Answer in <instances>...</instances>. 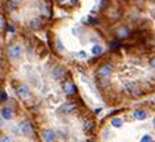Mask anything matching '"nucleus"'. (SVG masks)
<instances>
[{
    "mask_svg": "<svg viewBox=\"0 0 155 142\" xmlns=\"http://www.w3.org/2000/svg\"><path fill=\"white\" fill-rule=\"evenodd\" d=\"M8 31H10V32H14V31H15L14 27H11V25H8Z\"/></svg>",
    "mask_w": 155,
    "mask_h": 142,
    "instance_id": "23",
    "label": "nucleus"
},
{
    "mask_svg": "<svg viewBox=\"0 0 155 142\" xmlns=\"http://www.w3.org/2000/svg\"><path fill=\"white\" fill-rule=\"evenodd\" d=\"M77 56L81 57V59H84V57H85V52H78V53H77Z\"/></svg>",
    "mask_w": 155,
    "mask_h": 142,
    "instance_id": "21",
    "label": "nucleus"
},
{
    "mask_svg": "<svg viewBox=\"0 0 155 142\" xmlns=\"http://www.w3.org/2000/svg\"><path fill=\"white\" fill-rule=\"evenodd\" d=\"M20 131H21V134L31 137L32 135V125L29 124V121H21L20 123Z\"/></svg>",
    "mask_w": 155,
    "mask_h": 142,
    "instance_id": "3",
    "label": "nucleus"
},
{
    "mask_svg": "<svg viewBox=\"0 0 155 142\" xmlns=\"http://www.w3.org/2000/svg\"><path fill=\"white\" fill-rule=\"evenodd\" d=\"M74 2H76V0H73V3H74Z\"/></svg>",
    "mask_w": 155,
    "mask_h": 142,
    "instance_id": "27",
    "label": "nucleus"
},
{
    "mask_svg": "<svg viewBox=\"0 0 155 142\" xmlns=\"http://www.w3.org/2000/svg\"><path fill=\"white\" fill-rule=\"evenodd\" d=\"M17 95L21 98V99H28L29 98V89L25 84H20L17 86Z\"/></svg>",
    "mask_w": 155,
    "mask_h": 142,
    "instance_id": "4",
    "label": "nucleus"
},
{
    "mask_svg": "<svg viewBox=\"0 0 155 142\" xmlns=\"http://www.w3.org/2000/svg\"><path fill=\"white\" fill-rule=\"evenodd\" d=\"M59 2H64V0H59Z\"/></svg>",
    "mask_w": 155,
    "mask_h": 142,
    "instance_id": "26",
    "label": "nucleus"
},
{
    "mask_svg": "<svg viewBox=\"0 0 155 142\" xmlns=\"http://www.w3.org/2000/svg\"><path fill=\"white\" fill-rule=\"evenodd\" d=\"M91 53H92V56H99L101 53H104V46H101V45H94V46L91 47Z\"/></svg>",
    "mask_w": 155,
    "mask_h": 142,
    "instance_id": "12",
    "label": "nucleus"
},
{
    "mask_svg": "<svg viewBox=\"0 0 155 142\" xmlns=\"http://www.w3.org/2000/svg\"><path fill=\"white\" fill-rule=\"evenodd\" d=\"M41 27H42V22H41V20H32V21H31V28L39 29Z\"/></svg>",
    "mask_w": 155,
    "mask_h": 142,
    "instance_id": "15",
    "label": "nucleus"
},
{
    "mask_svg": "<svg viewBox=\"0 0 155 142\" xmlns=\"http://www.w3.org/2000/svg\"><path fill=\"white\" fill-rule=\"evenodd\" d=\"M63 91H64L66 95H73V93L76 92V85H74V82L73 81H66L63 84Z\"/></svg>",
    "mask_w": 155,
    "mask_h": 142,
    "instance_id": "7",
    "label": "nucleus"
},
{
    "mask_svg": "<svg viewBox=\"0 0 155 142\" xmlns=\"http://www.w3.org/2000/svg\"><path fill=\"white\" fill-rule=\"evenodd\" d=\"M0 142H11V138L10 135H0Z\"/></svg>",
    "mask_w": 155,
    "mask_h": 142,
    "instance_id": "17",
    "label": "nucleus"
},
{
    "mask_svg": "<svg viewBox=\"0 0 155 142\" xmlns=\"http://www.w3.org/2000/svg\"><path fill=\"white\" fill-rule=\"evenodd\" d=\"M42 139L43 142H54V139H56V135H54V132L52 131V130H43L42 131Z\"/></svg>",
    "mask_w": 155,
    "mask_h": 142,
    "instance_id": "6",
    "label": "nucleus"
},
{
    "mask_svg": "<svg viewBox=\"0 0 155 142\" xmlns=\"http://www.w3.org/2000/svg\"><path fill=\"white\" fill-rule=\"evenodd\" d=\"M110 74H112V66L108 63L101 64L99 68H98V71H97L98 78H101V79H108L109 77H110Z\"/></svg>",
    "mask_w": 155,
    "mask_h": 142,
    "instance_id": "1",
    "label": "nucleus"
},
{
    "mask_svg": "<svg viewBox=\"0 0 155 142\" xmlns=\"http://www.w3.org/2000/svg\"><path fill=\"white\" fill-rule=\"evenodd\" d=\"M0 116H2L3 120H11L13 116H14V111H13V109L10 106H3L2 110H0Z\"/></svg>",
    "mask_w": 155,
    "mask_h": 142,
    "instance_id": "5",
    "label": "nucleus"
},
{
    "mask_svg": "<svg viewBox=\"0 0 155 142\" xmlns=\"http://www.w3.org/2000/svg\"><path fill=\"white\" fill-rule=\"evenodd\" d=\"M129 34H130V31H129V28H126V27H120L117 31H116V36L117 38H127L129 36Z\"/></svg>",
    "mask_w": 155,
    "mask_h": 142,
    "instance_id": "11",
    "label": "nucleus"
},
{
    "mask_svg": "<svg viewBox=\"0 0 155 142\" xmlns=\"http://www.w3.org/2000/svg\"><path fill=\"white\" fill-rule=\"evenodd\" d=\"M76 109L74 107V105L73 103H63L60 107L58 109V113H60V114H69L70 111H73Z\"/></svg>",
    "mask_w": 155,
    "mask_h": 142,
    "instance_id": "8",
    "label": "nucleus"
},
{
    "mask_svg": "<svg viewBox=\"0 0 155 142\" xmlns=\"http://www.w3.org/2000/svg\"><path fill=\"white\" fill-rule=\"evenodd\" d=\"M124 88H126V91H127V93L129 95H131V96H137L138 93V88H137V85L136 84H133V82H127L126 85H124Z\"/></svg>",
    "mask_w": 155,
    "mask_h": 142,
    "instance_id": "9",
    "label": "nucleus"
},
{
    "mask_svg": "<svg viewBox=\"0 0 155 142\" xmlns=\"http://www.w3.org/2000/svg\"><path fill=\"white\" fill-rule=\"evenodd\" d=\"M150 66H151V68H155V57L152 59L151 61H150Z\"/></svg>",
    "mask_w": 155,
    "mask_h": 142,
    "instance_id": "22",
    "label": "nucleus"
},
{
    "mask_svg": "<svg viewBox=\"0 0 155 142\" xmlns=\"http://www.w3.org/2000/svg\"><path fill=\"white\" fill-rule=\"evenodd\" d=\"M140 142H152V138H151V135H148V134L143 135V138L140 139Z\"/></svg>",
    "mask_w": 155,
    "mask_h": 142,
    "instance_id": "16",
    "label": "nucleus"
},
{
    "mask_svg": "<svg viewBox=\"0 0 155 142\" xmlns=\"http://www.w3.org/2000/svg\"><path fill=\"white\" fill-rule=\"evenodd\" d=\"M4 25H6V22H4V18L2 17V15H0V31H3Z\"/></svg>",
    "mask_w": 155,
    "mask_h": 142,
    "instance_id": "19",
    "label": "nucleus"
},
{
    "mask_svg": "<svg viewBox=\"0 0 155 142\" xmlns=\"http://www.w3.org/2000/svg\"><path fill=\"white\" fill-rule=\"evenodd\" d=\"M63 73H64L63 67H54V68H53V73H52V75H53L54 79H59L61 75H63Z\"/></svg>",
    "mask_w": 155,
    "mask_h": 142,
    "instance_id": "13",
    "label": "nucleus"
},
{
    "mask_svg": "<svg viewBox=\"0 0 155 142\" xmlns=\"http://www.w3.org/2000/svg\"><path fill=\"white\" fill-rule=\"evenodd\" d=\"M0 99H2V100L7 99V95H6V92H2V93H0Z\"/></svg>",
    "mask_w": 155,
    "mask_h": 142,
    "instance_id": "20",
    "label": "nucleus"
},
{
    "mask_svg": "<svg viewBox=\"0 0 155 142\" xmlns=\"http://www.w3.org/2000/svg\"><path fill=\"white\" fill-rule=\"evenodd\" d=\"M7 54H8V57H10L11 60H17V59H20V56H21V46L17 45V43L8 46Z\"/></svg>",
    "mask_w": 155,
    "mask_h": 142,
    "instance_id": "2",
    "label": "nucleus"
},
{
    "mask_svg": "<svg viewBox=\"0 0 155 142\" xmlns=\"http://www.w3.org/2000/svg\"><path fill=\"white\" fill-rule=\"evenodd\" d=\"M110 124H112V127H115V128H120V127L123 125V118H120V117H113L112 121H110Z\"/></svg>",
    "mask_w": 155,
    "mask_h": 142,
    "instance_id": "14",
    "label": "nucleus"
},
{
    "mask_svg": "<svg viewBox=\"0 0 155 142\" xmlns=\"http://www.w3.org/2000/svg\"><path fill=\"white\" fill-rule=\"evenodd\" d=\"M56 46H58V49L60 50V52H63V50H64V47H63V45H61V40L60 39L56 40Z\"/></svg>",
    "mask_w": 155,
    "mask_h": 142,
    "instance_id": "18",
    "label": "nucleus"
},
{
    "mask_svg": "<svg viewBox=\"0 0 155 142\" xmlns=\"http://www.w3.org/2000/svg\"><path fill=\"white\" fill-rule=\"evenodd\" d=\"M133 116H134V118H137V120H145L148 113L144 110V109H137V110L133 111Z\"/></svg>",
    "mask_w": 155,
    "mask_h": 142,
    "instance_id": "10",
    "label": "nucleus"
},
{
    "mask_svg": "<svg viewBox=\"0 0 155 142\" xmlns=\"http://www.w3.org/2000/svg\"><path fill=\"white\" fill-rule=\"evenodd\" d=\"M3 125V118H2V116H0V127Z\"/></svg>",
    "mask_w": 155,
    "mask_h": 142,
    "instance_id": "24",
    "label": "nucleus"
},
{
    "mask_svg": "<svg viewBox=\"0 0 155 142\" xmlns=\"http://www.w3.org/2000/svg\"><path fill=\"white\" fill-rule=\"evenodd\" d=\"M152 125H154V128H155V117L152 118Z\"/></svg>",
    "mask_w": 155,
    "mask_h": 142,
    "instance_id": "25",
    "label": "nucleus"
}]
</instances>
